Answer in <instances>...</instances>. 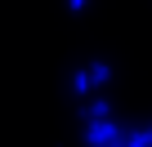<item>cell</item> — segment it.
<instances>
[{
    "instance_id": "obj_7",
    "label": "cell",
    "mask_w": 152,
    "mask_h": 147,
    "mask_svg": "<svg viewBox=\"0 0 152 147\" xmlns=\"http://www.w3.org/2000/svg\"><path fill=\"white\" fill-rule=\"evenodd\" d=\"M148 138H152V129H148Z\"/></svg>"
},
{
    "instance_id": "obj_3",
    "label": "cell",
    "mask_w": 152,
    "mask_h": 147,
    "mask_svg": "<svg viewBox=\"0 0 152 147\" xmlns=\"http://www.w3.org/2000/svg\"><path fill=\"white\" fill-rule=\"evenodd\" d=\"M72 94H76V98H90V94H94L90 67H76V71H72Z\"/></svg>"
},
{
    "instance_id": "obj_1",
    "label": "cell",
    "mask_w": 152,
    "mask_h": 147,
    "mask_svg": "<svg viewBox=\"0 0 152 147\" xmlns=\"http://www.w3.org/2000/svg\"><path fill=\"white\" fill-rule=\"evenodd\" d=\"M121 134H125V125H116V120H99V125H85V147H112Z\"/></svg>"
},
{
    "instance_id": "obj_5",
    "label": "cell",
    "mask_w": 152,
    "mask_h": 147,
    "mask_svg": "<svg viewBox=\"0 0 152 147\" xmlns=\"http://www.w3.org/2000/svg\"><path fill=\"white\" fill-rule=\"evenodd\" d=\"M67 9H72V14H81V9H85V0H67Z\"/></svg>"
},
{
    "instance_id": "obj_6",
    "label": "cell",
    "mask_w": 152,
    "mask_h": 147,
    "mask_svg": "<svg viewBox=\"0 0 152 147\" xmlns=\"http://www.w3.org/2000/svg\"><path fill=\"white\" fill-rule=\"evenodd\" d=\"M112 147H130V138H125V134H121V138H116V143H112Z\"/></svg>"
},
{
    "instance_id": "obj_4",
    "label": "cell",
    "mask_w": 152,
    "mask_h": 147,
    "mask_svg": "<svg viewBox=\"0 0 152 147\" xmlns=\"http://www.w3.org/2000/svg\"><path fill=\"white\" fill-rule=\"evenodd\" d=\"M90 80H94V89H103V85L112 80V67H107V62H90Z\"/></svg>"
},
{
    "instance_id": "obj_2",
    "label": "cell",
    "mask_w": 152,
    "mask_h": 147,
    "mask_svg": "<svg viewBox=\"0 0 152 147\" xmlns=\"http://www.w3.org/2000/svg\"><path fill=\"white\" fill-rule=\"evenodd\" d=\"M81 120H85V125L112 120V103H107V98H94V103H85V107H81Z\"/></svg>"
}]
</instances>
